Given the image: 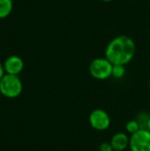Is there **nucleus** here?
Here are the masks:
<instances>
[{"label": "nucleus", "mask_w": 150, "mask_h": 151, "mask_svg": "<svg viewBox=\"0 0 150 151\" xmlns=\"http://www.w3.org/2000/svg\"><path fill=\"white\" fill-rule=\"evenodd\" d=\"M90 126L97 131H105L111 126V117L103 109H95L89 115Z\"/></svg>", "instance_id": "39448f33"}, {"label": "nucleus", "mask_w": 150, "mask_h": 151, "mask_svg": "<svg viewBox=\"0 0 150 151\" xmlns=\"http://www.w3.org/2000/svg\"><path fill=\"white\" fill-rule=\"evenodd\" d=\"M113 150L116 151H124L129 147L130 137L125 133H117L115 134L110 142Z\"/></svg>", "instance_id": "0eeeda50"}, {"label": "nucleus", "mask_w": 150, "mask_h": 151, "mask_svg": "<svg viewBox=\"0 0 150 151\" xmlns=\"http://www.w3.org/2000/svg\"><path fill=\"white\" fill-rule=\"evenodd\" d=\"M147 129L150 132V116L149 119V121H148V125H147Z\"/></svg>", "instance_id": "4468645a"}, {"label": "nucleus", "mask_w": 150, "mask_h": 151, "mask_svg": "<svg viewBox=\"0 0 150 151\" xmlns=\"http://www.w3.org/2000/svg\"><path fill=\"white\" fill-rule=\"evenodd\" d=\"M13 8L12 0H0V19L8 17Z\"/></svg>", "instance_id": "6e6552de"}, {"label": "nucleus", "mask_w": 150, "mask_h": 151, "mask_svg": "<svg viewBox=\"0 0 150 151\" xmlns=\"http://www.w3.org/2000/svg\"><path fill=\"white\" fill-rule=\"evenodd\" d=\"M5 71H4V65L0 62V80L4 77V75L5 74L4 73Z\"/></svg>", "instance_id": "ddd939ff"}, {"label": "nucleus", "mask_w": 150, "mask_h": 151, "mask_svg": "<svg viewBox=\"0 0 150 151\" xmlns=\"http://www.w3.org/2000/svg\"><path fill=\"white\" fill-rule=\"evenodd\" d=\"M22 88V82L18 75L5 73L0 80V93L5 97H18L21 94Z\"/></svg>", "instance_id": "f03ea898"}, {"label": "nucleus", "mask_w": 150, "mask_h": 151, "mask_svg": "<svg viewBox=\"0 0 150 151\" xmlns=\"http://www.w3.org/2000/svg\"><path fill=\"white\" fill-rule=\"evenodd\" d=\"M126 74V67L123 65H113L111 76L115 79H121Z\"/></svg>", "instance_id": "1a4fd4ad"}, {"label": "nucleus", "mask_w": 150, "mask_h": 151, "mask_svg": "<svg viewBox=\"0 0 150 151\" xmlns=\"http://www.w3.org/2000/svg\"><path fill=\"white\" fill-rule=\"evenodd\" d=\"M99 150L100 151H114L111 143L108 142H104L103 143H101L100 147H99Z\"/></svg>", "instance_id": "f8f14e48"}, {"label": "nucleus", "mask_w": 150, "mask_h": 151, "mask_svg": "<svg viewBox=\"0 0 150 151\" xmlns=\"http://www.w3.org/2000/svg\"><path fill=\"white\" fill-rule=\"evenodd\" d=\"M129 148L131 151H150V132L141 129L130 137Z\"/></svg>", "instance_id": "20e7f679"}, {"label": "nucleus", "mask_w": 150, "mask_h": 151, "mask_svg": "<svg viewBox=\"0 0 150 151\" xmlns=\"http://www.w3.org/2000/svg\"><path fill=\"white\" fill-rule=\"evenodd\" d=\"M114 151H116V150H114Z\"/></svg>", "instance_id": "f3484780"}, {"label": "nucleus", "mask_w": 150, "mask_h": 151, "mask_svg": "<svg viewBox=\"0 0 150 151\" xmlns=\"http://www.w3.org/2000/svg\"><path fill=\"white\" fill-rule=\"evenodd\" d=\"M149 88H150V79H149Z\"/></svg>", "instance_id": "dca6fc26"}, {"label": "nucleus", "mask_w": 150, "mask_h": 151, "mask_svg": "<svg viewBox=\"0 0 150 151\" xmlns=\"http://www.w3.org/2000/svg\"><path fill=\"white\" fill-rule=\"evenodd\" d=\"M101 1H103V2H106V3H109V2H111V1H113V0H101Z\"/></svg>", "instance_id": "2eb2a0df"}, {"label": "nucleus", "mask_w": 150, "mask_h": 151, "mask_svg": "<svg viewBox=\"0 0 150 151\" xmlns=\"http://www.w3.org/2000/svg\"><path fill=\"white\" fill-rule=\"evenodd\" d=\"M4 67L5 73L12 74V75H19L24 68V62L21 58L16 55H12L8 57L4 63Z\"/></svg>", "instance_id": "423d86ee"}, {"label": "nucleus", "mask_w": 150, "mask_h": 151, "mask_svg": "<svg viewBox=\"0 0 150 151\" xmlns=\"http://www.w3.org/2000/svg\"><path fill=\"white\" fill-rule=\"evenodd\" d=\"M113 65L106 58H95L89 65L90 75L100 81L106 80L111 76Z\"/></svg>", "instance_id": "7ed1b4c3"}, {"label": "nucleus", "mask_w": 150, "mask_h": 151, "mask_svg": "<svg viewBox=\"0 0 150 151\" xmlns=\"http://www.w3.org/2000/svg\"><path fill=\"white\" fill-rule=\"evenodd\" d=\"M141 127H140V124L138 123V121L136 119H132V120H129L126 122V130L132 134H135L136 132H138L139 130H141Z\"/></svg>", "instance_id": "9d476101"}, {"label": "nucleus", "mask_w": 150, "mask_h": 151, "mask_svg": "<svg viewBox=\"0 0 150 151\" xmlns=\"http://www.w3.org/2000/svg\"><path fill=\"white\" fill-rule=\"evenodd\" d=\"M135 42L126 35L113 38L105 49V58L112 65H126L130 63L135 56Z\"/></svg>", "instance_id": "f257e3e1"}, {"label": "nucleus", "mask_w": 150, "mask_h": 151, "mask_svg": "<svg viewBox=\"0 0 150 151\" xmlns=\"http://www.w3.org/2000/svg\"><path fill=\"white\" fill-rule=\"evenodd\" d=\"M149 116L150 115L147 114L146 112H141V114H139V116L136 119V120L140 124V127H141V129H147V125H148V121H149Z\"/></svg>", "instance_id": "9b49d317"}]
</instances>
